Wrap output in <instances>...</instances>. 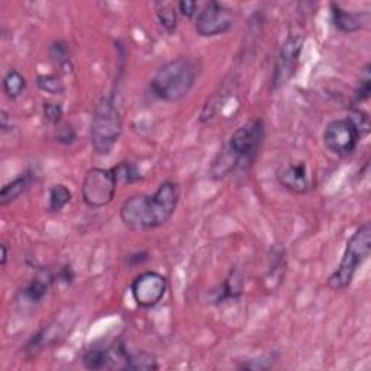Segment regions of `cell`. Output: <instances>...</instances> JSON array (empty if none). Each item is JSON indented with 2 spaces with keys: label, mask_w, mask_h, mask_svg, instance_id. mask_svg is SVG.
<instances>
[{
  "label": "cell",
  "mask_w": 371,
  "mask_h": 371,
  "mask_svg": "<svg viewBox=\"0 0 371 371\" xmlns=\"http://www.w3.org/2000/svg\"><path fill=\"white\" fill-rule=\"evenodd\" d=\"M303 44H305V35L302 33V31H292L287 35L286 41L283 42L274 68L273 83L276 89L289 83L296 74Z\"/></svg>",
  "instance_id": "obj_9"
},
{
  "label": "cell",
  "mask_w": 371,
  "mask_h": 371,
  "mask_svg": "<svg viewBox=\"0 0 371 371\" xmlns=\"http://www.w3.org/2000/svg\"><path fill=\"white\" fill-rule=\"evenodd\" d=\"M122 115L113 96L99 100L90 122V143L96 154L108 155L122 135Z\"/></svg>",
  "instance_id": "obj_3"
},
{
  "label": "cell",
  "mask_w": 371,
  "mask_h": 371,
  "mask_svg": "<svg viewBox=\"0 0 371 371\" xmlns=\"http://www.w3.org/2000/svg\"><path fill=\"white\" fill-rule=\"evenodd\" d=\"M118 179L115 168L95 167L86 173L81 184V196L84 203L92 209L108 206L116 193Z\"/></svg>",
  "instance_id": "obj_5"
},
{
  "label": "cell",
  "mask_w": 371,
  "mask_h": 371,
  "mask_svg": "<svg viewBox=\"0 0 371 371\" xmlns=\"http://www.w3.org/2000/svg\"><path fill=\"white\" fill-rule=\"evenodd\" d=\"M32 175L31 174H22L19 177H16L10 183L5 184L0 190V206H6L16 199H19L24 193L31 187Z\"/></svg>",
  "instance_id": "obj_14"
},
{
  "label": "cell",
  "mask_w": 371,
  "mask_h": 371,
  "mask_svg": "<svg viewBox=\"0 0 371 371\" xmlns=\"http://www.w3.org/2000/svg\"><path fill=\"white\" fill-rule=\"evenodd\" d=\"M113 361V356L111 349L103 348H90L84 352L83 365L87 370H103L109 368Z\"/></svg>",
  "instance_id": "obj_16"
},
{
  "label": "cell",
  "mask_w": 371,
  "mask_h": 371,
  "mask_svg": "<svg viewBox=\"0 0 371 371\" xmlns=\"http://www.w3.org/2000/svg\"><path fill=\"white\" fill-rule=\"evenodd\" d=\"M331 9H332L333 25L337 26L340 31H342L345 33H352V32H357L363 28V21L360 19L358 15L347 12L345 9H342L337 3H332Z\"/></svg>",
  "instance_id": "obj_15"
},
{
  "label": "cell",
  "mask_w": 371,
  "mask_h": 371,
  "mask_svg": "<svg viewBox=\"0 0 371 371\" xmlns=\"http://www.w3.org/2000/svg\"><path fill=\"white\" fill-rule=\"evenodd\" d=\"M180 200V187L163 182L152 194H134L120 206V221L132 231H145L167 223Z\"/></svg>",
  "instance_id": "obj_1"
},
{
  "label": "cell",
  "mask_w": 371,
  "mask_h": 371,
  "mask_svg": "<svg viewBox=\"0 0 371 371\" xmlns=\"http://www.w3.org/2000/svg\"><path fill=\"white\" fill-rule=\"evenodd\" d=\"M167 287V278L163 274L157 271H144L134 278L131 294L139 308L151 309L164 299Z\"/></svg>",
  "instance_id": "obj_10"
},
{
  "label": "cell",
  "mask_w": 371,
  "mask_h": 371,
  "mask_svg": "<svg viewBox=\"0 0 371 371\" xmlns=\"http://www.w3.org/2000/svg\"><path fill=\"white\" fill-rule=\"evenodd\" d=\"M115 168V173H116V179H118V183L119 182H123V183H135V182H139L141 180V175H139V171L136 170V167L129 163V161H123V163H119L118 166L113 167Z\"/></svg>",
  "instance_id": "obj_23"
},
{
  "label": "cell",
  "mask_w": 371,
  "mask_h": 371,
  "mask_svg": "<svg viewBox=\"0 0 371 371\" xmlns=\"http://www.w3.org/2000/svg\"><path fill=\"white\" fill-rule=\"evenodd\" d=\"M237 13L232 8L221 2H209L198 13L194 31L203 38L218 37L231 29L235 24Z\"/></svg>",
  "instance_id": "obj_7"
},
{
  "label": "cell",
  "mask_w": 371,
  "mask_h": 371,
  "mask_svg": "<svg viewBox=\"0 0 371 371\" xmlns=\"http://www.w3.org/2000/svg\"><path fill=\"white\" fill-rule=\"evenodd\" d=\"M54 136L61 144H73L76 141V129L72 125H58Z\"/></svg>",
  "instance_id": "obj_27"
},
{
  "label": "cell",
  "mask_w": 371,
  "mask_h": 371,
  "mask_svg": "<svg viewBox=\"0 0 371 371\" xmlns=\"http://www.w3.org/2000/svg\"><path fill=\"white\" fill-rule=\"evenodd\" d=\"M324 145L333 154L345 157L356 151L361 134L349 118L333 119L325 127Z\"/></svg>",
  "instance_id": "obj_8"
},
{
  "label": "cell",
  "mask_w": 371,
  "mask_h": 371,
  "mask_svg": "<svg viewBox=\"0 0 371 371\" xmlns=\"http://www.w3.org/2000/svg\"><path fill=\"white\" fill-rule=\"evenodd\" d=\"M277 182L286 190L305 194L310 190V175L305 161H292L283 164L277 170Z\"/></svg>",
  "instance_id": "obj_11"
},
{
  "label": "cell",
  "mask_w": 371,
  "mask_h": 371,
  "mask_svg": "<svg viewBox=\"0 0 371 371\" xmlns=\"http://www.w3.org/2000/svg\"><path fill=\"white\" fill-rule=\"evenodd\" d=\"M286 271V260H285V253L280 248H273L270 251V264L266 276H264V281H266V289L274 290L277 289L283 277H285Z\"/></svg>",
  "instance_id": "obj_13"
},
{
  "label": "cell",
  "mask_w": 371,
  "mask_h": 371,
  "mask_svg": "<svg viewBox=\"0 0 371 371\" xmlns=\"http://www.w3.org/2000/svg\"><path fill=\"white\" fill-rule=\"evenodd\" d=\"M179 8V12L186 16V17H193L194 15H198V9H199V5L196 2H193V0H183V2H180L177 5Z\"/></svg>",
  "instance_id": "obj_28"
},
{
  "label": "cell",
  "mask_w": 371,
  "mask_h": 371,
  "mask_svg": "<svg viewBox=\"0 0 371 371\" xmlns=\"http://www.w3.org/2000/svg\"><path fill=\"white\" fill-rule=\"evenodd\" d=\"M49 54H51V58L58 64V67L64 68L65 72H68V70L72 68V58H70L68 48L64 42L56 41L54 44H52L49 48Z\"/></svg>",
  "instance_id": "obj_22"
},
{
  "label": "cell",
  "mask_w": 371,
  "mask_h": 371,
  "mask_svg": "<svg viewBox=\"0 0 371 371\" xmlns=\"http://www.w3.org/2000/svg\"><path fill=\"white\" fill-rule=\"evenodd\" d=\"M274 358L270 357V356H262V357H258V358H253V360H248L245 361L239 365V368L242 370H270L274 364Z\"/></svg>",
  "instance_id": "obj_26"
},
{
  "label": "cell",
  "mask_w": 371,
  "mask_h": 371,
  "mask_svg": "<svg viewBox=\"0 0 371 371\" xmlns=\"http://www.w3.org/2000/svg\"><path fill=\"white\" fill-rule=\"evenodd\" d=\"M42 113L51 125L58 127L64 116V109H63V106L57 102H45L42 104Z\"/></svg>",
  "instance_id": "obj_24"
},
{
  "label": "cell",
  "mask_w": 371,
  "mask_h": 371,
  "mask_svg": "<svg viewBox=\"0 0 371 371\" xmlns=\"http://www.w3.org/2000/svg\"><path fill=\"white\" fill-rule=\"evenodd\" d=\"M264 135H266V127L260 118L251 119L244 125H241L229 138L228 150L234 154L239 166L244 163H251L255 154L258 152Z\"/></svg>",
  "instance_id": "obj_6"
},
{
  "label": "cell",
  "mask_w": 371,
  "mask_h": 371,
  "mask_svg": "<svg viewBox=\"0 0 371 371\" xmlns=\"http://www.w3.org/2000/svg\"><path fill=\"white\" fill-rule=\"evenodd\" d=\"M199 74L198 64L191 58L180 57L157 70L151 80V92L164 102H180L193 89Z\"/></svg>",
  "instance_id": "obj_2"
},
{
  "label": "cell",
  "mask_w": 371,
  "mask_h": 371,
  "mask_svg": "<svg viewBox=\"0 0 371 371\" xmlns=\"http://www.w3.org/2000/svg\"><path fill=\"white\" fill-rule=\"evenodd\" d=\"M370 253H371V225L370 222H365L348 239L338 269L328 277L326 281L328 287L335 292L345 290L351 285V281L354 278L358 267L368 258Z\"/></svg>",
  "instance_id": "obj_4"
},
{
  "label": "cell",
  "mask_w": 371,
  "mask_h": 371,
  "mask_svg": "<svg viewBox=\"0 0 371 371\" xmlns=\"http://www.w3.org/2000/svg\"><path fill=\"white\" fill-rule=\"evenodd\" d=\"M154 9L160 25L168 33L174 32L177 28V9H175V5L168 2H157L154 3Z\"/></svg>",
  "instance_id": "obj_17"
},
{
  "label": "cell",
  "mask_w": 371,
  "mask_h": 371,
  "mask_svg": "<svg viewBox=\"0 0 371 371\" xmlns=\"http://www.w3.org/2000/svg\"><path fill=\"white\" fill-rule=\"evenodd\" d=\"M0 248H2V260H0V264H2V266L5 267L6 261H8V248H6L5 244H2V246H0Z\"/></svg>",
  "instance_id": "obj_29"
},
{
  "label": "cell",
  "mask_w": 371,
  "mask_h": 371,
  "mask_svg": "<svg viewBox=\"0 0 371 371\" xmlns=\"http://www.w3.org/2000/svg\"><path fill=\"white\" fill-rule=\"evenodd\" d=\"M37 86L42 92H47L49 95H63L64 93V84L60 77L54 74H41L37 79Z\"/></svg>",
  "instance_id": "obj_21"
},
{
  "label": "cell",
  "mask_w": 371,
  "mask_h": 371,
  "mask_svg": "<svg viewBox=\"0 0 371 371\" xmlns=\"http://www.w3.org/2000/svg\"><path fill=\"white\" fill-rule=\"evenodd\" d=\"M73 194L70 189L64 184H54L48 193V210L58 212L72 202Z\"/></svg>",
  "instance_id": "obj_19"
},
{
  "label": "cell",
  "mask_w": 371,
  "mask_h": 371,
  "mask_svg": "<svg viewBox=\"0 0 371 371\" xmlns=\"http://www.w3.org/2000/svg\"><path fill=\"white\" fill-rule=\"evenodd\" d=\"M54 281V276L49 271L42 270L38 276H35L29 283L28 286H25L21 292V302L29 303V305H37L41 300L47 296L51 283Z\"/></svg>",
  "instance_id": "obj_12"
},
{
  "label": "cell",
  "mask_w": 371,
  "mask_h": 371,
  "mask_svg": "<svg viewBox=\"0 0 371 371\" xmlns=\"http://www.w3.org/2000/svg\"><path fill=\"white\" fill-rule=\"evenodd\" d=\"M123 370H135V371H152L158 370L157 358L148 352H139V354L129 356L125 358V364L122 365Z\"/></svg>",
  "instance_id": "obj_20"
},
{
  "label": "cell",
  "mask_w": 371,
  "mask_h": 371,
  "mask_svg": "<svg viewBox=\"0 0 371 371\" xmlns=\"http://www.w3.org/2000/svg\"><path fill=\"white\" fill-rule=\"evenodd\" d=\"M370 93H371V76H370V64H367L365 68L363 70L360 84L356 90V103L368 100Z\"/></svg>",
  "instance_id": "obj_25"
},
{
  "label": "cell",
  "mask_w": 371,
  "mask_h": 371,
  "mask_svg": "<svg viewBox=\"0 0 371 371\" xmlns=\"http://www.w3.org/2000/svg\"><path fill=\"white\" fill-rule=\"evenodd\" d=\"M26 90V79L17 72L9 70L3 77V92L9 99H17Z\"/></svg>",
  "instance_id": "obj_18"
}]
</instances>
